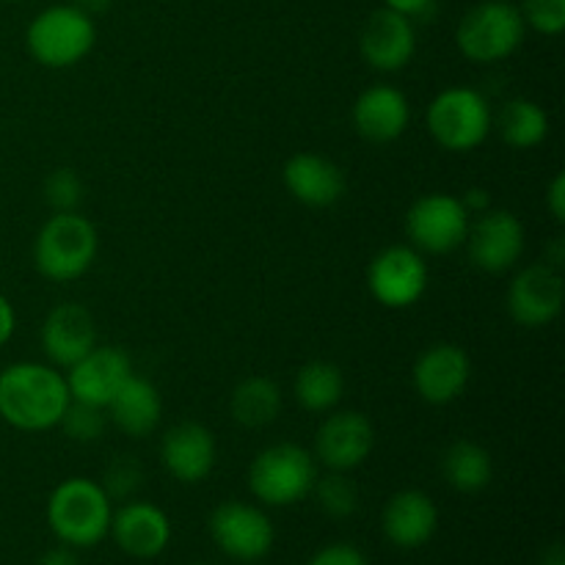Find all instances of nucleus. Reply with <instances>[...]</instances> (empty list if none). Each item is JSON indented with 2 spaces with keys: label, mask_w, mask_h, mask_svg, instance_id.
<instances>
[{
  "label": "nucleus",
  "mask_w": 565,
  "mask_h": 565,
  "mask_svg": "<svg viewBox=\"0 0 565 565\" xmlns=\"http://www.w3.org/2000/svg\"><path fill=\"white\" fill-rule=\"evenodd\" d=\"M70 401L66 379L50 364L17 362L0 373V417L17 430L55 428Z\"/></svg>",
  "instance_id": "obj_1"
},
{
  "label": "nucleus",
  "mask_w": 565,
  "mask_h": 565,
  "mask_svg": "<svg viewBox=\"0 0 565 565\" xmlns=\"http://www.w3.org/2000/svg\"><path fill=\"white\" fill-rule=\"evenodd\" d=\"M97 480L70 478L53 489L47 500V524L61 544L92 550L110 533L114 505Z\"/></svg>",
  "instance_id": "obj_2"
},
{
  "label": "nucleus",
  "mask_w": 565,
  "mask_h": 565,
  "mask_svg": "<svg viewBox=\"0 0 565 565\" xmlns=\"http://www.w3.org/2000/svg\"><path fill=\"white\" fill-rule=\"evenodd\" d=\"M97 42V25L92 14L75 3L50 6L39 11L25 31V47L36 64L47 70H70L92 53Z\"/></svg>",
  "instance_id": "obj_3"
},
{
  "label": "nucleus",
  "mask_w": 565,
  "mask_h": 565,
  "mask_svg": "<svg viewBox=\"0 0 565 565\" xmlns=\"http://www.w3.org/2000/svg\"><path fill=\"white\" fill-rule=\"evenodd\" d=\"M97 230L81 213H53L33 243V263L50 281H75L97 257Z\"/></svg>",
  "instance_id": "obj_4"
},
{
  "label": "nucleus",
  "mask_w": 565,
  "mask_h": 565,
  "mask_svg": "<svg viewBox=\"0 0 565 565\" xmlns=\"http://www.w3.org/2000/svg\"><path fill=\"white\" fill-rule=\"evenodd\" d=\"M315 480H318L315 456L290 441L263 450L248 467V491L270 508H287L307 500Z\"/></svg>",
  "instance_id": "obj_5"
},
{
  "label": "nucleus",
  "mask_w": 565,
  "mask_h": 565,
  "mask_svg": "<svg viewBox=\"0 0 565 565\" xmlns=\"http://www.w3.org/2000/svg\"><path fill=\"white\" fill-rule=\"evenodd\" d=\"M524 17L508 0H486L463 14L456 31L458 50L475 64L505 61L524 42Z\"/></svg>",
  "instance_id": "obj_6"
},
{
  "label": "nucleus",
  "mask_w": 565,
  "mask_h": 565,
  "mask_svg": "<svg viewBox=\"0 0 565 565\" xmlns=\"http://www.w3.org/2000/svg\"><path fill=\"white\" fill-rule=\"evenodd\" d=\"M428 132L441 149L472 152L491 132L489 99L467 86L445 88L428 105Z\"/></svg>",
  "instance_id": "obj_7"
},
{
  "label": "nucleus",
  "mask_w": 565,
  "mask_h": 565,
  "mask_svg": "<svg viewBox=\"0 0 565 565\" xmlns=\"http://www.w3.org/2000/svg\"><path fill=\"white\" fill-rule=\"evenodd\" d=\"M406 235L417 252L450 254L467 243L469 210L450 193L419 196L406 213Z\"/></svg>",
  "instance_id": "obj_8"
},
{
  "label": "nucleus",
  "mask_w": 565,
  "mask_h": 565,
  "mask_svg": "<svg viewBox=\"0 0 565 565\" xmlns=\"http://www.w3.org/2000/svg\"><path fill=\"white\" fill-rule=\"evenodd\" d=\"M210 535L226 557L237 563L263 561L274 550V522L248 502H221L210 516Z\"/></svg>",
  "instance_id": "obj_9"
},
{
  "label": "nucleus",
  "mask_w": 565,
  "mask_h": 565,
  "mask_svg": "<svg viewBox=\"0 0 565 565\" xmlns=\"http://www.w3.org/2000/svg\"><path fill=\"white\" fill-rule=\"evenodd\" d=\"M367 287L386 309H408L428 290V263L412 246H390L370 263Z\"/></svg>",
  "instance_id": "obj_10"
},
{
  "label": "nucleus",
  "mask_w": 565,
  "mask_h": 565,
  "mask_svg": "<svg viewBox=\"0 0 565 565\" xmlns=\"http://www.w3.org/2000/svg\"><path fill=\"white\" fill-rule=\"evenodd\" d=\"M563 274L539 263L519 270L508 290V312L524 329H544L563 312Z\"/></svg>",
  "instance_id": "obj_11"
},
{
  "label": "nucleus",
  "mask_w": 565,
  "mask_h": 565,
  "mask_svg": "<svg viewBox=\"0 0 565 565\" xmlns=\"http://www.w3.org/2000/svg\"><path fill=\"white\" fill-rule=\"evenodd\" d=\"M373 445V423L362 412H334L323 419L315 436V461L331 472H351L367 461Z\"/></svg>",
  "instance_id": "obj_12"
},
{
  "label": "nucleus",
  "mask_w": 565,
  "mask_h": 565,
  "mask_svg": "<svg viewBox=\"0 0 565 565\" xmlns=\"http://www.w3.org/2000/svg\"><path fill=\"white\" fill-rule=\"evenodd\" d=\"M469 259L486 274H505L524 252V226L511 210H486L467 235Z\"/></svg>",
  "instance_id": "obj_13"
},
{
  "label": "nucleus",
  "mask_w": 565,
  "mask_h": 565,
  "mask_svg": "<svg viewBox=\"0 0 565 565\" xmlns=\"http://www.w3.org/2000/svg\"><path fill=\"white\" fill-rule=\"evenodd\" d=\"M130 375V356L121 348L94 345L86 356L72 364L66 386H70L72 401L105 408Z\"/></svg>",
  "instance_id": "obj_14"
},
{
  "label": "nucleus",
  "mask_w": 565,
  "mask_h": 565,
  "mask_svg": "<svg viewBox=\"0 0 565 565\" xmlns=\"http://www.w3.org/2000/svg\"><path fill=\"white\" fill-rule=\"evenodd\" d=\"M412 375L414 390L419 392L425 403L447 406L463 395L469 375H472V364H469L463 348L452 345V342H439V345H430L428 351L419 353Z\"/></svg>",
  "instance_id": "obj_15"
},
{
  "label": "nucleus",
  "mask_w": 565,
  "mask_h": 565,
  "mask_svg": "<svg viewBox=\"0 0 565 565\" xmlns=\"http://www.w3.org/2000/svg\"><path fill=\"white\" fill-rule=\"evenodd\" d=\"M362 58L379 72H397L408 66L417 50V31L408 17L392 9H379L367 17L359 36Z\"/></svg>",
  "instance_id": "obj_16"
},
{
  "label": "nucleus",
  "mask_w": 565,
  "mask_h": 565,
  "mask_svg": "<svg viewBox=\"0 0 565 565\" xmlns=\"http://www.w3.org/2000/svg\"><path fill=\"white\" fill-rule=\"evenodd\" d=\"M110 539L125 555L138 561H152L163 555L171 541V522L152 502H125L110 516Z\"/></svg>",
  "instance_id": "obj_17"
},
{
  "label": "nucleus",
  "mask_w": 565,
  "mask_h": 565,
  "mask_svg": "<svg viewBox=\"0 0 565 565\" xmlns=\"http://www.w3.org/2000/svg\"><path fill=\"white\" fill-rule=\"evenodd\" d=\"M436 527H439V508L419 489L397 491L381 513V530L397 550H419L434 539Z\"/></svg>",
  "instance_id": "obj_18"
},
{
  "label": "nucleus",
  "mask_w": 565,
  "mask_h": 565,
  "mask_svg": "<svg viewBox=\"0 0 565 565\" xmlns=\"http://www.w3.org/2000/svg\"><path fill=\"white\" fill-rule=\"evenodd\" d=\"M97 345L94 318L81 303H58L42 323V348L55 367L70 370Z\"/></svg>",
  "instance_id": "obj_19"
},
{
  "label": "nucleus",
  "mask_w": 565,
  "mask_h": 565,
  "mask_svg": "<svg viewBox=\"0 0 565 565\" xmlns=\"http://www.w3.org/2000/svg\"><path fill=\"white\" fill-rule=\"evenodd\" d=\"M160 461L180 483H202L215 467V439L202 423H180L160 441Z\"/></svg>",
  "instance_id": "obj_20"
},
{
  "label": "nucleus",
  "mask_w": 565,
  "mask_h": 565,
  "mask_svg": "<svg viewBox=\"0 0 565 565\" xmlns=\"http://www.w3.org/2000/svg\"><path fill=\"white\" fill-rule=\"evenodd\" d=\"M285 185L307 207H331L345 193V174L323 154L298 152L285 163Z\"/></svg>",
  "instance_id": "obj_21"
},
{
  "label": "nucleus",
  "mask_w": 565,
  "mask_h": 565,
  "mask_svg": "<svg viewBox=\"0 0 565 565\" xmlns=\"http://www.w3.org/2000/svg\"><path fill=\"white\" fill-rule=\"evenodd\" d=\"M412 108L406 94L395 86H373L359 94L353 105V127L364 141L390 143L406 132Z\"/></svg>",
  "instance_id": "obj_22"
},
{
  "label": "nucleus",
  "mask_w": 565,
  "mask_h": 565,
  "mask_svg": "<svg viewBox=\"0 0 565 565\" xmlns=\"http://www.w3.org/2000/svg\"><path fill=\"white\" fill-rule=\"evenodd\" d=\"M105 412H108L110 423L121 434L130 436V439H143V436H149L158 428L160 414H163V401H160V392L152 381L130 375L119 386V392L110 397Z\"/></svg>",
  "instance_id": "obj_23"
},
{
  "label": "nucleus",
  "mask_w": 565,
  "mask_h": 565,
  "mask_svg": "<svg viewBox=\"0 0 565 565\" xmlns=\"http://www.w3.org/2000/svg\"><path fill=\"white\" fill-rule=\"evenodd\" d=\"M441 472L456 491L478 494L494 478V461L478 441H456L447 447L445 458H441Z\"/></svg>",
  "instance_id": "obj_24"
},
{
  "label": "nucleus",
  "mask_w": 565,
  "mask_h": 565,
  "mask_svg": "<svg viewBox=\"0 0 565 565\" xmlns=\"http://www.w3.org/2000/svg\"><path fill=\"white\" fill-rule=\"evenodd\" d=\"M230 412L235 423L243 428H265L274 423L281 412V392L279 386L263 375H252V379L241 381L232 392Z\"/></svg>",
  "instance_id": "obj_25"
},
{
  "label": "nucleus",
  "mask_w": 565,
  "mask_h": 565,
  "mask_svg": "<svg viewBox=\"0 0 565 565\" xmlns=\"http://www.w3.org/2000/svg\"><path fill=\"white\" fill-rule=\"evenodd\" d=\"M292 392H296V401L301 403L307 412H331V408L342 401L345 375H342V370L331 362H309L298 370Z\"/></svg>",
  "instance_id": "obj_26"
},
{
  "label": "nucleus",
  "mask_w": 565,
  "mask_h": 565,
  "mask_svg": "<svg viewBox=\"0 0 565 565\" xmlns=\"http://www.w3.org/2000/svg\"><path fill=\"white\" fill-rule=\"evenodd\" d=\"M500 130L508 147L533 149L550 136V116L533 99H511L500 114Z\"/></svg>",
  "instance_id": "obj_27"
},
{
  "label": "nucleus",
  "mask_w": 565,
  "mask_h": 565,
  "mask_svg": "<svg viewBox=\"0 0 565 565\" xmlns=\"http://www.w3.org/2000/svg\"><path fill=\"white\" fill-rule=\"evenodd\" d=\"M312 494L318 497V505L329 513L331 519H348L359 508V491L345 472H331L318 478L312 486Z\"/></svg>",
  "instance_id": "obj_28"
},
{
  "label": "nucleus",
  "mask_w": 565,
  "mask_h": 565,
  "mask_svg": "<svg viewBox=\"0 0 565 565\" xmlns=\"http://www.w3.org/2000/svg\"><path fill=\"white\" fill-rule=\"evenodd\" d=\"M44 202L53 213H75L83 202V180L72 169H55L44 180Z\"/></svg>",
  "instance_id": "obj_29"
},
{
  "label": "nucleus",
  "mask_w": 565,
  "mask_h": 565,
  "mask_svg": "<svg viewBox=\"0 0 565 565\" xmlns=\"http://www.w3.org/2000/svg\"><path fill=\"white\" fill-rule=\"evenodd\" d=\"M61 428L75 441H86V445L97 441L105 434V408L70 401L64 417H61Z\"/></svg>",
  "instance_id": "obj_30"
},
{
  "label": "nucleus",
  "mask_w": 565,
  "mask_h": 565,
  "mask_svg": "<svg viewBox=\"0 0 565 565\" xmlns=\"http://www.w3.org/2000/svg\"><path fill=\"white\" fill-rule=\"evenodd\" d=\"M143 483V467L132 456H116L108 463L103 478V489L110 500H130Z\"/></svg>",
  "instance_id": "obj_31"
},
{
  "label": "nucleus",
  "mask_w": 565,
  "mask_h": 565,
  "mask_svg": "<svg viewBox=\"0 0 565 565\" xmlns=\"http://www.w3.org/2000/svg\"><path fill=\"white\" fill-rule=\"evenodd\" d=\"M524 25L544 36H557L565 28V0H522Z\"/></svg>",
  "instance_id": "obj_32"
},
{
  "label": "nucleus",
  "mask_w": 565,
  "mask_h": 565,
  "mask_svg": "<svg viewBox=\"0 0 565 565\" xmlns=\"http://www.w3.org/2000/svg\"><path fill=\"white\" fill-rule=\"evenodd\" d=\"M307 565H367L362 552L351 544H331L320 550Z\"/></svg>",
  "instance_id": "obj_33"
},
{
  "label": "nucleus",
  "mask_w": 565,
  "mask_h": 565,
  "mask_svg": "<svg viewBox=\"0 0 565 565\" xmlns=\"http://www.w3.org/2000/svg\"><path fill=\"white\" fill-rule=\"evenodd\" d=\"M386 9L397 11V14L408 17V20H425L434 11L436 0H384Z\"/></svg>",
  "instance_id": "obj_34"
},
{
  "label": "nucleus",
  "mask_w": 565,
  "mask_h": 565,
  "mask_svg": "<svg viewBox=\"0 0 565 565\" xmlns=\"http://www.w3.org/2000/svg\"><path fill=\"white\" fill-rule=\"evenodd\" d=\"M546 207H550L552 218H555L557 224H563L565 221V174H557L555 180H552L550 191H546Z\"/></svg>",
  "instance_id": "obj_35"
},
{
  "label": "nucleus",
  "mask_w": 565,
  "mask_h": 565,
  "mask_svg": "<svg viewBox=\"0 0 565 565\" xmlns=\"http://www.w3.org/2000/svg\"><path fill=\"white\" fill-rule=\"evenodd\" d=\"M14 329H17L14 307H11L9 298L0 296V348H3L11 337H14Z\"/></svg>",
  "instance_id": "obj_36"
},
{
  "label": "nucleus",
  "mask_w": 565,
  "mask_h": 565,
  "mask_svg": "<svg viewBox=\"0 0 565 565\" xmlns=\"http://www.w3.org/2000/svg\"><path fill=\"white\" fill-rule=\"evenodd\" d=\"M39 565H81V561H77V555L72 546L61 544V546H53V550L44 552Z\"/></svg>",
  "instance_id": "obj_37"
},
{
  "label": "nucleus",
  "mask_w": 565,
  "mask_h": 565,
  "mask_svg": "<svg viewBox=\"0 0 565 565\" xmlns=\"http://www.w3.org/2000/svg\"><path fill=\"white\" fill-rule=\"evenodd\" d=\"M461 202H463V207L469 210V215H472L475 210H478L480 215H483L486 210H491V196H489V191H483V188H469L467 196H463Z\"/></svg>",
  "instance_id": "obj_38"
},
{
  "label": "nucleus",
  "mask_w": 565,
  "mask_h": 565,
  "mask_svg": "<svg viewBox=\"0 0 565 565\" xmlns=\"http://www.w3.org/2000/svg\"><path fill=\"white\" fill-rule=\"evenodd\" d=\"M75 6L81 11H86V14H103V11H108L110 0H75Z\"/></svg>",
  "instance_id": "obj_39"
},
{
  "label": "nucleus",
  "mask_w": 565,
  "mask_h": 565,
  "mask_svg": "<svg viewBox=\"0 0 565 565\" xmlns=\"http://www.w3.org/2000/svg\"><path fill=\"white\" fill-rule=\"evenodd\" d=\"M541 565H565V552L561 544H552L550 550H544L541 555Z\"/></svg>",
  "instance_id": "obj_40"
},
{
  "label": "nucleus",
  "mask_w": 565,
  "mask_h": 565,
  "mask_svg": "<svg viewBox=\"0 0 565 565\" xmlns=\"http://www.w3.org/2000/svg\"><path fill=\"white\" fill-rule=\"evenodd\" d=\"M11 3H14V0H11Z\"/></svg>",
  "instance_id": "obj_41"
}]
</instances>
